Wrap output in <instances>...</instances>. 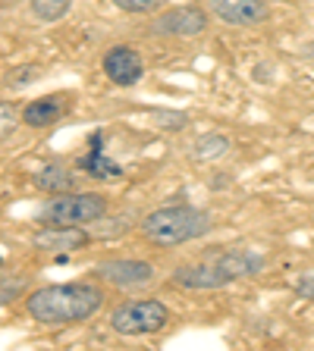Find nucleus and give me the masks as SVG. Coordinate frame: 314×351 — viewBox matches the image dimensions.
<instances>
[{
	"label": "nucleus",
	"mask_w": 314,
	"mask_h": 351,
	"mask_svg": "<svg viewBox=\"0 0 314 351\" xmlns=\"http://www.w3.org/2000/svg\"><path fill=\"white\" fill-rule=\"evenodd\" d=\"M107 213V201L95 191H82V195H69L63 191L60 197H51L41 210V219L47 226H88Z\"/></svg>",
	"instance_id": "obj_3"
},
{
	"label": "nucleus",
	"mask_w": 314,
	"mask_h": 351,
	"mask_svg": "<svg viewBox=\"0 0 314 351\" xmlns=\"http://www.w3.org/2000/svg\"><path fill=\"white\" fill-rule=\"evenodd\" d=\"M104 73H107V79L113 82V85L129 88L142 79L145 66H142V57L132 51V47H113V51H107V57H104Z\"/></svg>",
	"instance_id": "obj_7"
},
{
	"label": "nucleus",
	"mask_w": 314,
	"mask_h": 351,
	"mask_svg": "<svg viewBox=\"0 0 314 351\" xmlns=\"http://www.w3.org/2000/svg\"><path fill=\"white\" fill-rule=\"evenodd\" d=\"M139 229L151 245L170 248V245H183V241L201 239L211 229V217L205 210H195V207L176 204V207H161V210L148 213Z\"/></svg>",
	"instance_id": "obj_2"
},
{
	"label": "nucleus",
	"mask_w": 314,
	"mask_h": 351,
	"mask_svg": "<svg viewBox=\"0 0 314 351\" xmlns=\"http://www.w3.org/2000/svg\"><path fill=\"white\" fill-rule=\"evenodd\" d=\"M0 117H3V132H0V135H3V138H10V132H13V125H16V117H13V110H10V104H3V107H0Z\"/></svg>",
	"instance_id": "obj_20"
},
{
	"label": "nucleus",
	"mask_w": 314,
	"mask_h": 351,
	"mask_svg": "<svg viewBox=\"0 0 314 351\" xmlns=\"http://www.w3.org/2000/svg\"><path fill=\"white\" fill-rule=\"evenodd\" d=\"M295 295H299V298L314 301V270H308V273H302L299 276V282H295Z\"/></svg>",
	"instance_id": "obj_19"
},
{
	"label": "nucleus",
	"mask_w": 314,
	"mask_h": 351,
	"mask_svg": "<svg viewBox=\"0 0 314 351\" xmlns=\"http://www.w3.org/2000/svg\"><path fill=\"white\" fill-rule=\"evenodd\" d=\"M88 241V232L82 226H47L35 235V248L41 251H73Z\"/></svg>",
	"instance_id": "obj_11"
},
{
	"label": "nucleus",
	"mask_w": 314,
	"mask_h": 351,
	"mask_svg": "<svg viewBox=\"0 0 314 351\" xmlns=\"http://www.w3.org/2000/svg\"><path fill=\"white\" fill-rule=\"evenodd\" d=\"M157 117V123L164 125V129H183L186 123H189V117L186 113H170V110H164V113H154Z\"/></svg>",
	"instance_id": "obj_18"
},
{
	"label": "nucleus",
	"mask_w": 314,
	"mask_h": 351,
	"mask_svg": "<svg viewBox=\"0 0 314 351\" xmlns=\"http://www.w3.org/2000/svg\"><path fill=\"white\" fill-rule=\"evenodd\" d=\"M79 167L85 169L88 176H95V179H117V176H123V167H120V163L104 157V135L101 132L91 135V147H88V154L79 160Z\"/></svg>",
	"instance_id": "obj_12"
},
{
	"label": "nucleus",
	"mask_w": 314,
	"mask_h": 351,
	"mask_svg": "<svg viewBox=\"0 0 314 351\" xmlns=\"http://www.w3.org/2000/svg\"><path fill=\"white\" fill-rule=\"evenodd\" d=\"M66 110H69V95H47V97H38L25 107L22 119L32 125V129H47V125L60 123Z\"/></svg>",
	"instance_id": "obj_10"
},
{
	"label": "nucleus",
	"mask_w": 314,
	"mask_h": 351,
	"mask_svg": "<svg viewBox=\"0 0 314 351\" xmlns=\"http://www.w3.org/2000/svg\"><path fill=\"white\" fill-rule=\"evenodd\" d=\"M98 273H101L107 282L123 285V289H129V285H145L154 279V267L151 263H142V261H107L98 267Z\"/></svg>",
	"instance_id": "obj_9"
},
{
	"label": "nucleus",
	"mask_w": 314,
	"mask_h": 351,
	"mask_svg": "<svg viewBox=\"0 0 314 351\" xmlns=\"http://www.w3.org/2000/svg\"><path fill=\"white\" fill-rule=\"evenodd\" d=\"M35 185L41 191H51V195H63V191L73 189V176H69V169L66 167L51 163V167H41L35 173Z\"/></svg>",
	"instance_id": "obj_13"
},
{
	"label": "nucleus",
	"mask_w": 314,
	"mask_h": 351,
	"mask_svg": "<svg viewBox=\"0 0 314 351\" xmlns=\"http://www.w3.org/2000/svg\"><path fill=\"white\" fill-rule=\"evenodd\" d=\"M208 7L217 19L229 22V25H258L267 19L264 0H208Z\"/></svg>",
	"instance_id": "obj_6"
},
{
	"label": "nucleus",
	"mask_w": 314,
	"mask_h": 351,
	"mask_svg": "<svg viewBox=\"0 0 314 351\" xmlns=\"http://www.w3.org/2000/svg\"><path fill=\"white\" fill-rule=\"evenodd\" d=\"M120 10H126V13H151V10H157L164 3V0H113Z\"/></svg>",
	"instance_id": "obj_17"
},
{
	"label": "nucleus",
	"mask_w": 314,
	"mask_h": 351,
	"mask_svg": "<svg viewBox=\"0 0 314 351\" xmlns=\"http://www.w3.org/2000/svg\"><path fill=\"white\" fill-rule=\"evenodd\" d=\"M104 304V292L88 282H66L47 285L25 298V311L32 320L44 326H63V323H79L95 317Z\"/></svg>",
	"instance_id": "obj_1"
},
{
	"label": "nucleus",
	"mask_w": 314,
	"mask_h": 351,
	"mask_svg": "<svg viewBox=\"0 0 314 351\" xmlns=\"http://www.w3.org/2000/svg\"><path fill=\"white\" fill-rule=\"evenodd\" d=\"M167 307L164 301H154V298H145V301H126L120 304L113 314H110V326L123 332V336H151L157 329H164L167 323Z\"/></svg>",
	"instance_id": "obj_4"
},
{
	"label": "nucleus",
	"mask_w": 314,
	"mask_h": 351,
	"mask_svg": "<svg viewBox=\"0 0 314 351\" xmlns=\"http://www.w3.org/2000/svg\"><path fill=\"white\" fill-rule=\"evenodd\" d=\"M229 147L227 135H201L195 141V157L198 160H214V157H223Z\"/></svg>",
	"instance_id": "obj_15"
},
{
	"label": "nucleus",
	"mask_w": 314,
	"mask_h": 351,
	"mask_svg": "<svg viewBox=\"0 0 314 351\" xmlns=\"http://www.w3.org/2000/svg\"><path fill=\"white\" fill-rule=\"evenodd\" d=\"M22 289V282H13L10 285V279H3V304H10V301H13V295L19 292Z\"/></svg>",
	"instance_id": "obj_21"
},
{
	"label": "nucleus",
	"mask_w": 314,
	"mask_h": 351,
	"mask_svg": "<svg viewBox=\"0 0 314 351\" xmlns=\"http://www.w3.org/2000/svg\"><path fill=\"white\" fill-rule=\"evenodd\" d=\"M233 279V273L223 267L220 261L211 263H195V267H179L173 273V282L183 289H220Z\"/></svg>",
	"instance_id": "obj_8"
},
{
	"label": "nucleus",
	"mask_w": 314,
	"mask_h": 351,
	"mask_svg": "<svg viewBox=\"0 0 314 351\" xmlns=\"http://www.w3.org/2000/svg\"><path fill=\"white\" fill-rule=\"evenodd\" d=\"M69 3L73 0H32V10L41 22H57L60 16L69 13Z\"/></svg>",
	"instance_id": "obj_16"
},
{
	"label": "nucleus",
	"mask_w": 314,
	"mask_h": 351,
	"mask_svg": "<svg viewBox=\"0 0 314 351\" xmlns=\"http://www.w3.org/2000/svg\"><path fill=\"white\" fill-rule=\"evenodd\" d=\"M217 261L223 263L229 273H233V279L236 276H251V273H258L264 267L261 257L249 254V251H233V254H223V257H217Z\"/></svg>",
	"instance_id": "obj_14"
},
{
	"label": "nucleus",
	"mask_w": 314,
	"mask_h": 351,
	"mask_svg": "<svg viewBox=\"0 0 314 351\" xmlns=\"http://www.w3.org/2000/svg\"><path fill=\"white\" fill-rule=\"evenodd\" d=\"M205 25H208V16L198 7H176V10H167L161 19L154 22V32L157 35L192 38V35H201Z\"/></svg>",
	"instance_id": "obj_5"
}]
</instances>
